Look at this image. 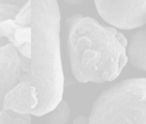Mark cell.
Instances as JSON below:
<instances>
[{
    "mask_svg": "<svg viewBox=\"0 0 146 124\" xmlns=\"http://www.w3.org/2000/svg\"><path fill=\"white\" fill-rule=\"evenodd\" d=\"M71 72L80 83L114 80L126 65L127 41L94 18L74 15L66 20Z\"/></svg>",
    "mask_w": 146,
    "mask_h": 124,
    "instance_id": "cell-1",
    "label": "cell"
},
{
    "mask_svg": "<svg viewBox=\"0 0 146 124\" xmlns=\"http://www.w3.org/2000/svg\"><path fill=\"white\" fill-rule=\"evenodd\" d=\"M32 4L30 83L37 105L32 115H45L62 100L64 73L60 56V11L52 0Z\"/></svg>",
    "mask_w": 146,
    "mask_h": 124,
    "instance_id": "cell-2",
    "label": "cell"
},
{
    "mask_svg": "<svg viewBox=\"0 0 146 124\" xmlns=\"http://www.w3.org/2000/svg\"><path fill=\"white\" fill-rule=\"evenodd\" d=\"M90 124H146V79H129L103 91L95 102Z\"/></svg>",
    "mask_w": 146,
    "mask_h": 124,
    "instance_id": "cell-3",
    "label": "cell"
},
{
    "mask_svg": "<svg viewBox=\"0 0 146 124\" xmlns=\"http://www.w3.org/2000/svg\"><path fill=\"white\" fill-rule=\"evenodd\" d=\"M99 15L109 24L132 29L146 23V1H96Z\"/></svg>",
    "mask_w": 146,
    "mask_h": 124,
    "instance_id": "cell-4",
    "label": "cell"
},
{
    "mask_svg": "<svg viewBox=\"0 0 146 124\" xmlns=\"http://www.w3.org/2000/svg\"><path fill=\"white\" fill-rule=\"evenodd\" d=\"M37 105L29 78L17 83L5 94L3 107L5 110L17 115H32Z\"/></svg>",
    "mask_w": 146,
    "mask_h": 124,
    "instance_id": "cell-5",
    "label": "cell"
},
{
    "mask_svg": "<svg viewBox=\"0 0 146 124\" xmlns=\"http://www.w3.org/2000/svg\"><path fill=\"white\" fill-rule=\"evenodd\" d=\"M21 58L10 43L0 47V90L10 91L18 82L21 74Z\"/></svg>",
    "mask_w": 146,
    "mask_h": 124,
    "instance_id": "cell-6",
    "label": "cell"
},
{
    "mask_svg": "<svg viewBox=\"0 0 146 124\" xmlns=\"http://www.w3.org/2000/svg\"><path fill=\"white\" fill-rule=\"evenodd\" d=\"M131 64L136 68L146 72V30H139L131 39L128 48Z\"/></svg>",
    "mask_w": 146,
    "mask_h": 124,
    "instance_id": "cell-7",
    "label": "cell"
},
{
    "mask_svg": "<svg viewBox=\"0 0 146 124\" xmlns=\"http://www.w3.org/2000/svg\"><path fill=\"white\" fill-rule=\"evenodd\" d=\"M46 115V121L47 124H66L70 115V109L65 101L61 100L58 104Z\"/></svg>",
    "mask_w": 146,
    "mask_h": 124,
    "instance_id": "cell-8",
    "label": "cell"
},
{
    "mask_svg": "<svg viewBox=\"0 0 146 124\" xmlns=\"http://www.w3.org/2000/svg\"><path fill=\"white\" fill-rule=\"evenodd\" d=\"M15 23L21 27H31L32 23V4L27 2L18 11L14 19Z\"/></svg>",
    "mask_w": 146,
    "mask_h": 124,
    "instance_id": "cell-9",
    "label": "cell"
},
{
    "mask_svg": "<svg viewBox=\"0 0 146 124\" xmlns=\"http://www.w3.org/2000/svg\"><path fill=\"white\" fill-rule=\"evenodd\" d=\"M20 8L16 5L0 3V23L15 19Z\"/></svg>",
    "mask_w": 146,
    "mask_h": 124,
    "instance_id": "cell-10",
    "label": "cell"
},
{
    "mask_svg": "<svg viewBox=\"0 0 146 124\" xmlns=\"http://www.w3.org/2000/svg\"><path fill=\"white\" fill-rule=\"evenodd\" d=\"M18 25L15 23L14 19H10L0 23V37H5L8 39V41H10Z\"/></svg>",
    "mask_w": 146,
    "mask_h": 124,
    "instance_id": "cell-11",
    "label": "cell"
},
{
    "mask_svg": "<svg viewBox=\"0 0 146 124\" xmlns=\"http://www.w3.org/2000/svg\"><path fill=\"white\" fill-rule=\"evenodd\" d=\"M0 124H14L12 118L5 111H0Z\"/></svg>",
    "mask_w": 146,
    "mask_h": 124,
    "instance_id": "cell-12",
    "label": "cell"
},
{
    "mask_svg": "<svg viewBox=\"0 0 146 124\" xmlns=\"http://www.w3.org/2000/svg\"><path fill=\"white\" fill-rule=\"evenodd\" d=\"M73 124H90V120L89 117L86 116H78L77 117L74 121H73Z\"/></svg>",
    "mask_w": 146,
    "mask_h": 124,
    "instance_id": "cell-13",
    "label": "cell"
}]
</instances>
